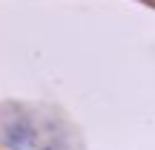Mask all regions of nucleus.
<instances>
[{
    "instance_id": "nucleus-1",
    "label": "nucleus",
    "mask_w": 155,
    "mask_h": 150,
    "mask_svg": "<svg viewBox=\"0 0 155 150\" xmlns=\"http://www.w3.org/2000/svg\"><path fill=\"white\" fill-rule=\"evenodd\" d=\"M3 141L9 150H52L49 141L40 139V133L26 121H12L3 127Z\"/></svg>"
}]
</instances>
